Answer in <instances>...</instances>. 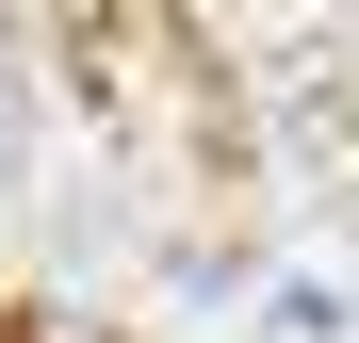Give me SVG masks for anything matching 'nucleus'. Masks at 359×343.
<instances>
[{
  "mask_svg": "<svg viewBox=\"0 0 359 343\" xmlns=\"http://www.w3.org/2000/svg\"><path fill=\"white\" fill-rule=\"evenodd\" d=\"M0 343H33V327H17V311H0Z\"/></svg>",
  "mask_w": 359,
  "mask_h": 343,
  "instance_id": "f257e3e1",
  "label": "nucleus"
}]
</instances>
